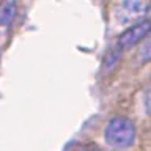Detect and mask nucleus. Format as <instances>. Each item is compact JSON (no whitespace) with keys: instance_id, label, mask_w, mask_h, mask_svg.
I'll list each match as a JSON object with an SVG mask.
<instances>
[{"instance_id":"obj_4","label":"nucleus","mask_w":151,"mask_h":151,"mask_svg":"<svg viewBox=\"0 0 151 151\" xmlns=\"http://www.w3.org/2000/svg\"><path fill=\"white\" fill-rule=\"evenodd\" d=\"M17 13V5L16 2H3L0 5V25L8 27L16 17Z\"/></svg>"},{"instance_id":"obj_1","label":"nucleus","mask_w":151,"mask_h":151,"mask_svg":"<svg viewBox=\"0 0 151 151\" xmlns=\"http://www.w3.org/2000/svg\"><path fill=\"white\" fill-rule=\"evenodd\" d=\"M106 142L115 148H127L135 142V126L126 116H113L106 127Z\"/></svg>"},{"instance_id":"obj_3","label":"nucleus","mask_w":151,"mask_h":151,"mask_svg":"<svg viewBox=\"0 0 151 151\" xmlns=\"http://www.w3.org/2000/svg\"><path fill=\"white\" fill-rule=\"evenodd\" d=\"M121 8L127 13L126 21H129V19H135V17L142 16V14H145L150 8V3H146V2H123Z\"/></svg>"},{"instance_id":"obj_5","label":"nucleus","mask_w":151,"mask_h":151,"mask_svg":"<svg viewBox=\"0 0 151 151\" xmlns=\"http://www.w3.org/2000/svg\"><path fill=\"white\" fill-rule=\"evenodd\" d=\"M74 151H101V148L93 143H83V145H76Z\"/></svg>"},{"instance_id":"obj_6","label":"nucleus","mask_w":151,"mask_h":151,"mask_svg":"<svg viewBox=\"0 0 151 151\" xmlns=\"http://www.w3.org/2000/svg\"><path fill=\"white\" fill-rule=\"evenodd\" d=\"M148 49H150V42H146V44H145V47H143V49H142V52H143V61H148Z\"/></svg>"},{"instance_id":"obj_2","label":"nucleus","mask_w":151,"mask_h":151,"mask_svg":"<svg viewBox=\"0 0 151 151\" xmlns=\"http://www.w3.org/2000/svg\"><path fill=\"white\" fill-rule=\"evenodd\" d=\"M150 28H151V22L148 19L134 24L132 27H129L127 30H124L120 35V38H118V47H120V49L132 47L134 44H137V42L142 41L146 35H148Z\"/></svg>"}]
</instances>
